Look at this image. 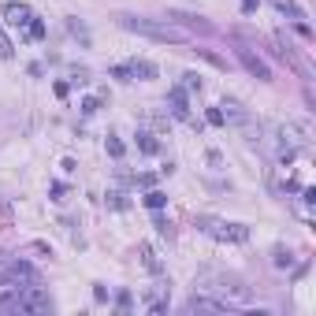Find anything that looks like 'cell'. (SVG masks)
<instances>
[{"instance_id": "1", "label": "cell", "mask_w": 316, "mask_h": 316, "mask_svg": "<svg viewBox=\"0 0 316 316\" xmlns=\"http://www.w3.org/2000/svg\"><path fill=\"white\" fill-rule=\"evenodd\" d=\"M119 26L130 33H142V37H149V41H164V45H183L186 37L175 26L167 23H153V19H138V15H119Z\"/></svg>"}, {"instance_id": "2", "label": "cell", "mask_w": 316, "mask_h": 316, "mask_svg": "<svg viewBox=\"0 0 316 316\" xmlns=\"http://www.w3.org/2000/svg\"><path fill=\"white\" fill-rule=\"evenodd\" d=\"M197 231L216 242H231V246L250 242V227L246 223H231V220H216V216H197Z\"/></svg>"}, {"instance_id": "3", "label": "cell", "mask_w": 316, "mask_h": 316, "mask_svg": "<svg viewBox=\"0 0 316 316\" xmlns=\"http://www.w3.org/2000/svg\"><path fill=\"white\" fill-rule=\"evenodd\" d=\"M201 290H205V294H216V298L231 301V305L250 301V290H246L242 283H234V279H223V275H208V279H201Z\"/></svg>"}, {"instance_id": "4", "label": "cell", "mask_w": 316, "mask_h": 316, "mask_svg": "<svg viewBox=\"0 0 316 316\" xmlns=\"http://www.w3.org/2000/svg\"><path fill=\"white\" fill-rule=\"evenodd\" d=\"M52 309V298L41 290V286H26L23 294H19V301H15V313H49Z\"/></svg>"}, {"instance_id": "5", "label": "cell", "mask_w": 316, "mask_h": 316, "mask_svg": "<svg viewBox=\"0 0 316 316\" xmlns=\"http://www.w3.org/2000/svg\"><path fill=\"white\" fill-rule=\"evenodd\" d=\"M183 309L186 313H234L238 305H231V301H223V298H208V294L201 290V294H193Z\"/></svg>"}, {"instance_id": "6", "label": "cell", "mask_w": 316, "mask_h": 316, "mask_svg": "<svg viewBox=\"0 0 316 316\" xmlns=\"http://www.w3.org/2000/svg\"><path fill=\"white\" fill-rule=\"evenodd\" d=\"M30 4H23V0H8V4H4V23L8 26H26L30 23Z\"/></svg>"}, {"instance_id": "7", "label": "cell", "mask_w": 316, "mask_h": 316, "mask_svg": "<svg viewBox=\"0 0 316 316\" xmlns=\"http://www.w3.org/2000/svg\"><path fill=\"white\" fill-rule=\"evenodd\" d=\"M238 60H242V67H246V71H250L253 78H260V82H268V78H272V71H268V63L260 56H253L250 49H238Z\"/></svg>"}, {"instance_id": "8", "label": "cell", "mask_w": 316, "mask_h": 316, "mask_svg": "<svg viewBox=\"0 0 316 316\" xmlns=\"http://www.w3.org/2000/svg\"><path fill=\"white\" fill-rule=\"evenodd\" d=\"M167 108H171L175 119H190V97H186L183 86H175V90L167 93Z\"/></svg>"}, {"instance_id": "9", "label": "cell", "mask_w": 316, "mask_h": 316, "mask_svg": "<svg viewBox=\"0 0 316 316\" xmlns=\"http://www.w3.org/2000/svg\"><path fill=\"white\" fill-rule=\"evenodd\" d=\"M130 78H145V82H149V78H157L160 71H157V63H153V60H130Z\"/></svg>"}, {"instance_id": "10", "label": "cell", "mask_w": 316, "mask_h": 316, "mask_svg": "<svg viewBox=\"0 0 316 316\" xmlns=\"http://www.w3.org/2000/svg\"><path fill=\"white\" fill-rule=\"evenodd\" d=\"M283 138H290L294 149H301V145H309V126H301V123H286V126H283Z\"/></svg>"}, {"instance_id": "11", "label": "cell", "mask_w": 316, "mask_h": 316, "mask_svg": "<svg viewBox=\"0 0 316 316\" xmlns=\"http://www.w3.org/2000/svg\"><path fill=\"white\" fill-rule=\"evenodd\" d=\"M23 30H26V37H30V41H41V37H45V19L30 15V23H26Z\"/></svg>"}, {"instance_id": "12", "label": "cell", "mask_w": 316, "mask_h": 316, "mask_svg": "<svg viewBox=\"0 0 316 316\" xmlns=\"http://www.w3.org/2000/svg\"><path fill=\"white\" fill-rule=\"evenodd\" d=\"M138 149H142V153H149V157H153V153H160V142H157V134L142 130V134H138Z\"/></svg>"}, {"instance_id": "13", "label": "cell", "mask_w": 316, "mask_h": 316, "mask_svg": "<svg viewBox=\"0 0 316 316\" xmlns=\"http://www.w3.org/2000/svg\"><path fill=\"white\" fill-rule=\"evenodd\" d=\"M138 250H142V260H145V268H149V272H160V260H157V253H153V246H149V242H142Z\"/></svg>"}, {"instance_id": "14", "label": "cell", "mask_w": 316, "mask_h": 316, "mask_svg": "<svg viewBox=\"0 0 316 316\" xmlns=\"http://www.w3.org/2000/svg\"><path fill=\"white\" fill-rule=\"evenodd\" d=\"M15 56V45H11V37L4 33V26H0V60H11Z\"/></svg>"}, {"instance_id": "15", "label": "cell", "mask_w": 316, "mask_h": 316, "mask_svg": "<svg viewBox=\"0 0 316 316\" xmlns=\"http://www.w3.org/2000/svg\"><path fill=\"white\" fill-rule=\"evenodd\" d=\"M164 193H160V190H153V186H149V193H145V205H149L153 208V212H160V208H164Z\"/></svg>"}, {"instance_id": "16", "label": "cell", "mask_w": 316, "mask_h": 316, "mask_svg": "<svg viewBox=\"0 0 316 316\" xmlns=\"http://www.w3.org/2000/svg\"><path fill=\"white\" fill-rule=\"evenodd\" d=\"M275 8H279V11H286V15H294V19H305V11H301L298 4H294V0H275Z\"/></svg>"}, {"instance_id": "17", "label": "cell", "mask_w": 316, "mask_h": 316, "mask_svg": "<svg viewBox=\"0 0 316 316\" xmlns=\"http://www.w3.org/2000/svg\"><path fill=\"white\" fill-rule=\"evenodd\" d=\"M205 119H208L212 126H227V112H223V108H208Z\"/></svg>"}, {"instance_id": "18", "label": "cell", "mask_w": 316, "mask_h": 316, "mask_svg": "<svg viewBox=\"0 0 316 316\" xmlns=\"http://www.w3.org/2000/svg\"><path fill=\"white\" fill-rule=\"evenodd\" d=\"M183 90L186 93H201V75H193V71H190V75H183Z\"/></svg>"}, {"instance_id": "19", "label": "cell", "mask_w": 316, "mask_h": 316, "mask_svg": "<svg viewBox=\"0 0 316 316\" xmlns=\"http://www.w3.org/2000/svg\"><path fill=\"white\" fill-rule=\"evenodd\" d=\"M71 33H75V37H78L82 45H90V33H86V26L78 23V19H71Z\"/></svg>"}, {"instance_id": "20", "label": "cell", "mask_w": 316, "mask_h": 316, "mask_svg": "<svg viewBox=\"0 0 316 316\" xmlns=\"http://www.w3.org/2000/svg\"><path fill=\"white\" fill-rule=\"evenodd\" d=\"M100 100H104V97H86L82 100V116H93V112L100 108Z\"/></svg>"}, {"instance_id": "21", "label": "cell", "mask_w": 316, "mask_h": 316, "mask_svg": "<svg viewBox=\"0 0 316 316\" xmlns=\"http://www.w3.org/2000/svg\"><path fill=\"white\" fill-rule=\"evenodd\" d=\"M112 78H123V82H130V67H126V63H116V67H112Z\"/></svg>"}, {"instance_id": "22", "label": "cell", "mask_w": 316, "mask_h": 316, "mask_svg": "<svg viewBox=\"0 0 316 316\" xmlns=\"http://www.w3.org/2000/svg\"><path fill=\"white\" fill-rule=\"evenodd\" d=\"M108 153H112V157H123V142H119V138H108Z\"/></svg>"}, {"instance_id": "23", "label": "cell", "mask_w": 316, "mask_h": 316, "mask_svg": "<svg viewBox=\"0 0 316 316\" xmlns=\"http://www.w3.org/2000/svg\"><path fill=\"white\" fill-rule=\"evenodd\" d=\"M197 52H201V56H205V60H208V63H212V67H223V60H220L216 52H208V49H197Z\"/></svg>"}, {"instance_id": "24", "label": "cell", "mask_w": 316, "mask_h": 316, "mask_svg": "<svg viewBox=\"0 0 316 316\" xmlns=\"http://www.w3.org/2000/svg\"><path fill=\"white\" fill-rule=\"evenodd\" d=\"M108 201H112V205H116V208H126V197H123V193H119V190H112V193H108Z\"/></svg>"}, {"instance_id": "25", "label": "cell", "mask_w": 316, "mask_h": 316, "mask_svg": "<svg viewBox=\"0 0 316 316\" xmlns=\"http://www.w3.org/2000/svg\"><path fill=\"white\" fill-rule=\"evenodd\" d=\"M301 201H305V205H316V190H313V186H305V190H301Z\"/></svg>"}, {"instance_id": "26", "label": "cell", "mask_w": 316, "mask_h": 316, "mask_svg": "<svg viewBox=\"0 0 316 316\" xmlns=\"http://www.w3.org/2000/svg\"><path fill=\"white\" fill-rule=\"evenodd\" d=\"M257 4L260 0H242V11H257Z\"/></svg>"}, {"instance_id": "27", "label": "cell", "mask_w": 316, "mask_h": 316, "mask_svg": "<svg viewBox=\"0 0 316 316\" xmlns=\"http://www.w3.org/2000/svg\"><path fill=\"white\" fill-rule=\"evenodd\" d=\"M0 264H4V253H0Z\"/></svg>"}]
</instances>
